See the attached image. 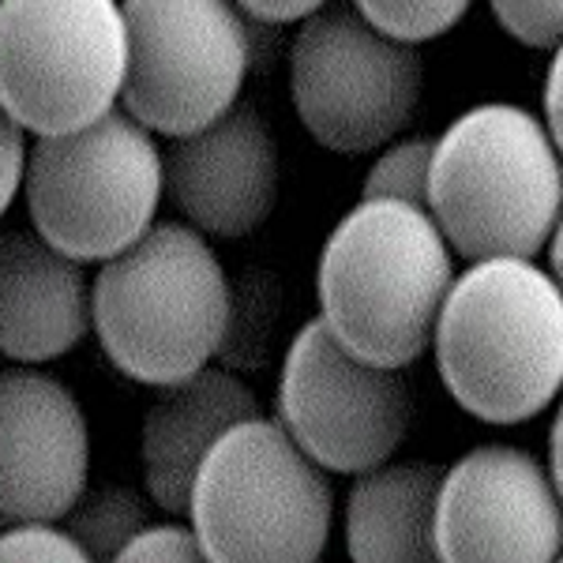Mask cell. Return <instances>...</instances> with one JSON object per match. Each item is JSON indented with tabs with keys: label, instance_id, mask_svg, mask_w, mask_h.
Here are the masks:
<instances>
[{
	"label": "cell",
	"instance_id": "14",
	"mask_svg": "<svg viewBox=\"0 0 563 563\" xmlns=\"http://www.w3.org/2000/svg\"><path fill=\"white\" fill-rule=\"evenodd\" d=\"M95 331V282L84 260L60 252L38 230L4 233L0 249V350L20 365L65 357Z\"/></svg>",
	"mask_w": 563,
	"mask_h": 563
},
{
	"label": "cell",
	"instance_id": "24",
	"mask_svg": "<svg viewBox=\"0 0 563 563\" xmlns=\"http://www.w3.org/2000/svg\"><path fill=\"white\" fill-rule=\"evenodd\" d=\"M31 147L34 143H26L23 124L4 113V124H0V207H4V211L15 203V196H20L26 185Z\"/></svg>",
	"mask_w": 563,
	"mask_h": 563
},
{
	"label": "cell",
	"instance_id": "25",
	"mask_svg": "<svg viewBox=\"0 0 563 563\" xmlns=\"http://www.w3.org/2000/svg\"><path fill=\"white\" fill-rule=\"evenodd\" d=\"M544 124L563 154V42L552 49L549 71H544Z\"/></svg>",
	"mask_w": 563,
	"mask_h": 563
},
{
	"label": "cell",
	"instance_id": "5",
	"mask_svg": "<svg viewBox=\"0 0 563 563\" xmlns=\"http://www.w3.org/2000/svg\"><path fill=\"white\" fill-rule=\"evenodd\" d=\"M188 522L214 563H308L331 541L334 485L278 417H249L203 459Z\"/></svg>",
	"mask_w": 563,
	"mask_h": 563
},
{
	"label": "cell",
	"instance_id": "27",
	"mask_svg": "<svg viewBox=\"0 0 563 563\" xmlns=\"http://www.w3.org/2000/svg\"><path fill=\"white\" fill-rule=\"evenodd\" d=\"M549 474L563 499V398H560V410L552 417V429H549Z\"/></svg>",
	"mask_w": 563,
	"mask_h": 563
},
{
	"label": "cell",
	"instance_id": "23",
	"mask_svg": "<svg viewBox=\"0 0 563 563\" xmlns=\"http://www.w3.org/2000/svg\"><path fill=\"white\" fill-rule=\"evenodd\" d=\"M124 563H199L207 560L203 544L192 522H147L140 533L129 541V549L121 552Z\"/></svg>",
	"mask_w": 563,
	"mask_h": 563
},
{
	"label": "cell",
	"instance_id": "20",
	"mask_svg": "<svg viewBox=\"0 0 563 563\" xmlns=\"http://www.w3.org/2000/svg\"><path fill=\"white\" fill-rule=\"evenodd\" d=\"M275 334V301L263 294V286H233L230 327L222 339V365L230 368H256L267 357V342Z\"/></svg>",
	"mask_w": 563,
	"mask_h": 563
},
{
	"label": "cell",
	"instance_id": "15",
	"mask_svg": "<svg viewBox=\"0 0 563 563\" xmlns=\"http://www.w3.org/2000/svg\"><path fill=\"white\" fill-rule=\"evenodd\" d=\"M249 417H260L256 390L230 365H207L180 384L162 387L140 432V466L151 504L169 515H188L203 459Z\"/></svg>",
	"mask_w": 563,
	"mask_h": 563
},
{
	"label": "cell",
	"instance_id": "26",
	"mask_svg": "<svg viewBox=\"0 0 563 563\" xmlns=\"http://www.w3.org/2000/svg\"><path fill=\"white\" fill-rule=\"evenodd\" d=\"M238 4L263 23H294V20H308V15L320 12L331 0H238Z\"/></svg>",
	"mask_w": 563,
	"mask_h": 563
},
{
	"label": "cell",
	"instance_id": "18",
	"mask_svg": "<svg viewBox=\"0 0 563 563\" xmlns=\"http://www.w3.org/2000/svg\"><path fill=\"white\" fill-rule=\"evenodd\" d=\"M432 147H435V140H429V135L390 140L365 174L361 196L365 199H406V203L429 207Z\"/></svg>",
	"mask_w": 563,
	"mask_h": 563
},
{
	"label": "cell",
	"instance_id": "21",
	"mask_svg": "<svg viewBox=\"0 0 563 563\" xmlns=\"http://www.w3.org/2000/svg\"><path fill=\"white\" fill-rule=\"evenodd\" d=\"M0 560L4 563H23V560L79 563V560H87V552L68 526H57V519H23V522H8L4 533H0Z\"/></svg>",
	"mask_w": 563,
	"mask_h": 563
},
{
	"label": "cell",
	"instance_id": "7",
	"mask_svg": "<svg viewBox=\"0 0 563 563\" xmlns=\"http://www.w3.org/2000/svg\"><path fill=\"white\" fill-rule=\"evenodd\" d=\"M129 76L124 0H0V102L34 135L117 109Z\"/></svg>",
	"mask_w": 563,
	"mask_h": 563
},
{
	"label": "cell",
	"instance_id": "10",
	"mask_svg": "<svg viewBox=\"0 0 563 563\" xmlns=\"http://www.w3.org/2000/svg\"><path fill=\"white\" fill-rule=\"evenodd\" d=\"M278 424L327 474L357 477L402 448L413 424V390L402 368L357 357L323 316H312L282 357Z\"/></svg>",
	"mask_w": 563,
	"mask_h": 563
},
{
	"label": "cell",
	"instance_id": "4",
	"mask_svg": "<svg viewBox=\"0 0 563 563\" xmlns=\"http://www.w3.org/2000/svg\"><path fill=\"white\" fill-rule=\"evenodd\" d=\"M429 211L459 256H533L563 214V154L544 117L515 102L459 113L432 147Z\"/></svg>",
	"mask_w": 563,
	"mask_h": 563
},
{
	"label": "cell",
	"instance_id": "11",
	"mask_svg": "<svg viewBox=\"0 0 563 563\" xmlns=\"http://www.w3.org/2000/svg\"><path fill=\"white\" fill-rule=\"evenodd\" d=\"M563 556V499L549 466L511 443H481L443 470L435 560L549 563Z\"/></svg>",
	"mask_w": 563,
	"mask_h": 563
},
{
	"label": "cell",
	"instance_id": "16",
	"mask_svg": "<svg viewBox=\"0 0 563 563\" xmlns=\"http://www.w3.org/2000/svg\"><path fill=\"white\" fill-rule=\"evenodd\" d=\"M443 470L432 462H384L357 474L346 496V556L357 563L435 560V496Z\"/></svg>",
	"mask_w": 563,
	"mask_h": 563
},
{
	"label": "cell",
	"instance_id": "1",
	"mask_svg": "<svg viewBox=\"0 0 563 563\" xmlns=\"http://www.w3.org/2000/svg\"><path fill=\"white\" fill-rule=\"evenodd\" d=\"M455 278V249L429 207L361 196L320 249L316 301L346 350L372 365L410 368L432 350Z\"/></svg>",
	"mask_w": 563,
	"mask_h": 563
},
{
	"label": "cell",
	"instance_id": "17",
	"mask_svg": "<svg viewBox=\"0 0 563 563\" xmlns=\"http://www.w3.org/2000/svg\"><path fill=\"white\" fill-rule=\"evenodd\" d=\"M151 522L147 499L132 485H102L87 488L79 504L65 515V526L84 544L87 560H121L129 541Z\"/></svg>",
	"mask_w": 563,
	"mask_h": 563
},
{
	"label": "cell",
	"instance_id": "13",
	"mask_svg": "<svg viewBox=\"0 0 563 563\" xmlns=\"http://www.w3.org/2000/svg\"><path fill=\"white\" fill-rule=\"evenodd\" d=\"M278 185V140L267 117L244 98L166 147V199L207 238L256 233L275 211Z\"/></svg>",
	"mask_w": 563,
	"mask_h": 563
},
{
	"label": "cell",
	"instance_id": "2",
	"mask_svg": "<svg viewBox=\"0 0 563 563\" xmlns=\"http://www.w3.org/2000/svg\"><path fill=\"white\" fill-rule=\"evenodd\" d=\"M435 372L470 417L522 424L563 395V289L533 256L474 260L432 331Z\"/></svg>",
	"mask_w": 563,
	"mask_h": 563
},
{
	"label": "cell",
	"instance_id": "19",
	"mask_svg": "<svg viewBox=\"0 0 563 563\" xmlns=\"http://www.w3.org/2000/svg\"><path fill=\"white\" fill-rule=\"evenodd\" d=\"M350 4L390 38L421 45L455 31L474 0H350Z\"/></svg>",
	"mask_w": 563,
	"mask_h": 563
},
{
	"label": "cell",
	"instance_id": "3",
	"mask_svg": "<svg viewBox=\"0 0 563 563\" xmlns=\"http://www.w3.org/2000/svg\"><path fill=\"white\" fill-rule=\"evenodd\" d=\"M233 282L207 233L154 222L95 275V334L109 365L143 387H169L218 357Z\"/></svg>",
	"mask_w": 563,
	"mask_h": 563
},
{
	"label": "cell",
	"instance_id": "6",
	"mask_svg": "<svg viewBox=\"0 0 563 563\" xmlns=\"http://www.w3.org/2000/svg\"><path fill=\"white\" fill-rule=\"evenodd\" d=\"M31 225L60 252L106 263L154 225L166 151L124 106L76 132L34 135L23 185Z\"/></svg>",
	"mask_w": 563,
	"mask_h": 563
},
{
	"label": "cell",
	"instance_id": "8",
	"mask_svg": "<svg viewBox=\"0 0 563 563\" xmlns=\"http://www.w3.org/2000/svg\"><path fill=\"white\" fill-rule=\"evenodd\" d=\"M421 90V49L372 26L350 0H331L301 20L289 45L297 121L334 154L387 147L410 124Z\"/></svg>",
	"mask_w": 563,
	"mask_h": 563
},
{
	"label": "cell",
	"instance_id": "28",
	"mask_svg": "<svg viewBox=\"0 0 563 563\" xmlns=\"http://www.w3.org/2000/svg\"><path fill=\"white\" fill-rule=\"evenodd\" d=\"M549 271L563 289V214H560L556 230H552V238H549Z\"/></svg>",
	"mask_w": 563,
	"mask_h": 563
},
{
	"label": "cell",
	"instance_id": "12",
	"mask_svg": "<svg viewBox=\"0 0 563 563\" xmlns=\"http://www.w3.org/2000/svg\"><path fill=\"white\" fill-rule=\"evenodd\" d=\"M90 477V424L57 376L12 365L0 379V519H57Z\"/></svg>",
	"mask_w": 563,
	"mask_h": 563
},
{
	"label": "cell",
	"instance_id": "22",
	"mask_svg": "<svg viewBox=\"0 0 563 563\" xmlns=\"http://www.w3.org/2000/svg\"><path fill=\"white\" fill-rule=\"evenodd\" d=\"M496 23L530 49H556L563 42V0H488Z\"/></svg>",
	"mask_w": 563,
	"mask_h": 563
},
{
	"label": "cell",
	"instance_id": "9",
	"mask_svg": "<svg viewBox=\"0 0 563 563\" xmlns=\"http://www.w3.org/2000/svg\"><path fill=\"white\" fill-rule=\"evenodd\" d=\"M129 76L121 106L158 135H188L241 102L256 65L238 0H124Z\"/></svg>",
	"mask_w": 563,
	"mask_h": 563
},
{
	"label": "cell",
	"instance_id": "29",
	"mask_svg": "<svg viewBox=\"0 0 563 563\" xmlns=\"http://www.w3.org/2000/svg\"><path fill=\"white\" fill-rule=\"evenodd\" d=\"M560 560H563V556H560Z\"/></svg>",
	"mask_w": 563,
	"mask_h": 563
}]
</instances>
